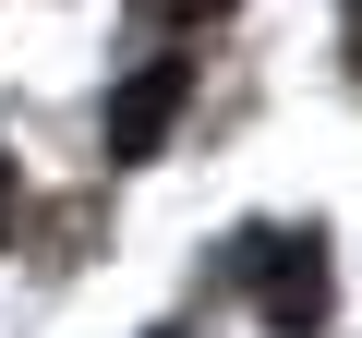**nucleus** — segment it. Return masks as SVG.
I'll return each instance as SVG.
<instances>
[{
	"label": "nucleus",
	"mask_w": 362,
	"mask_h": 338,
	"mask_svg": "<svg viewBox=\"0 0 362 338\" xmlns=\"http://www.w3.org/2000/svg\"><path fill=\"white\" fill-rule=\"evenodd\" d=\"M350 61H362V0H350Z\"/></svg>",
	"instance_id": "39448f33"
},
{
	"label": "nucleus",
	"mask_w": 362,
	"mask_h": 338,
	"mask_svg": "<svg viewBox=\"0 0 362 338\" xmlns=\"http://www.w3.org/2000/svg\"><path fill=\"white\" fill-rule=\"evenodd\" d=\"M145 25H206V13H230V0H133Z\"/></svg>",
	"instance_id": "20e7f679"
},
{
	"label": "nucleus",
	"mask_w": 362,
	"mask_h": 338,
	"mask_svg": "<svg viewBox=\"0 0 362 338\" xmlns=\"http://www.w3.org/2000/svg\"><path fill=\"white\" fill-rule=\"evenodd\" d=\"M230 278L254 290L266 326H290V338L326 326V242H314V230H242V242H230Z\"/></svg>",
	"instance_id": "f257e3e1"
},
{
	"label": "nucleus",
	"mask_w": 362,
	"mask_h": 338,
	"mask_svg": "<svg viewBox=\"0 0 362 338\" xmlns=\"http://www.w3.org/2000/svg\"><path fill=\"white\" fill-rule=\"evenodd\" d=\"M169 338H181V326H169Z\"/></svg>",
	"instance_id": "423d86ee"
},
{
	"label": "nucleus",
	"mask_w": 362,
	"mask_h": 338,
	"mask_svg": "<svg viewBox=\"0 0 362 338\" xmlns=\"http://www.w3.org/2000/svg\"><path fill=\"white\" fill-rule=\"evenodd\" d=\"M181 97H194V73H181V61H157V73L109 85V157H157V145H169V121H181Z\"/></svg>",
	"instance_id": "f03ea898"
},
{
	"label": "nucleus",
	"mask_w": 362,
	"mask_h": 338,
	"mask_svg": "<svg viewBox=\"0 0 362 338\" xmlns=\"http://www.w3.org/2000/svg\"><path fill=\"white\" fill-rule=\"evenodd\" d=\"M0 242H25V194H13V133H0Z\"/></svg>",
	"instance_id": "7ed1b4c3"
}]
</instances>
